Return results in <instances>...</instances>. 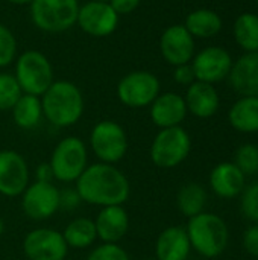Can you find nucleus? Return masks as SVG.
Masks as SVG:
<instances>
[{
    "label": "nucleus",
    "mask_w": 258,
    "mask_h": 260,
    "mask_svg": "<svg viewBox=\"0 0 258 260\" xmlns=\"http://www.w3.org/2000/svg\"><path fill=\"white\" fill-rule=\"evenodd\" d=\"M184 101L187 111L198 119L213 117L220 105V98L214 85L201 81H195L187 87Z\"/></svg>",
    "instance_id": "obj_20"
},
{
    "label": "nucleus",
    "mask_w": 258,
    "mask_h": 260,
    "mask_svg": "<svg viewBox=\"0 0 258 260\" xmlns=\"http://www.w3.org/2000/svg\"><path fill=\"white\" fill-rule=\"evenodd\" d=\"M17 38L14 32L0 23V69L11 66L17 58Z\"/></svg>",
    "instance_id": "obj_30"
},
{
    "label": "nucleus",
    "mask_w": 258,
    "mask_h": 260,
    "mask_svg": "<svg viewBox=\"0 0 258 260\" xmlns=\"http://www.w3.org/2000/svg\"><path fill=\"white\" fill-rule=\"evenodd\" d=\"M53 180L59 183H76L88 166V151L82 139L67 136L56 143L49 161Z\"/></svg>",
    "instance_id": "obj_5"
},
{
    "label": "nucleus",
    "mask_w": 258,
    "mask_h": 260,
    "mask_svg": "<svg viewBox=\"0 0 258 260\" xmlns=\"http://www.w3.org/2000/svg\"><path fill=\"white\" fill-rule=\"evenodd\" d=\"M64 236V241L70 248L75 250H85L90 248L97 241L96 225L94 221L90 218H75L70 221L64 232H61Z\"/></svg>",
    "instance_id": "obj_25"
},
{
    "label": "nucleus",
    "mask_w": 258,
    "mask_h": 260,
    "mask_svg": "<svg viewBox=\"0 0 258 260\" xmlns=\"http://www.w3.org/2000/svg\"><path fill=\"white\" fill-rule=\"evenodd\" d=\"M79 0H33L29 5L33 26L47 34H61L76 24Z\"/></svg>",
    "instance_id": "obj_7"
},
{
    "label": "nucleus",
    "mask_w": 258,
    "mask_h": 260,
    "mask_svg": "<svg viewBox=\"0 0 258 260\" xmlns=\"http://www.w3.org/2000/svg\"><path fill=\"white\" fill-rule=\"evenodd\" d=\"M233 62L234 61L227 49L220 46H210L195 53L190 64L193 67L196 81L214 85L228 78Z\"/></svg>",
    "instance_id": "obj_13"
},
{
    "label": "nucleus",
    "mask_w": 258,
    "mask_h": 260,
    "mask_svg": "<svg viewBox=\"0 0 258 260\" xmlns=\"http://www.w3.org/2000/svg\"><path fill=\"white\" fill-rule=\"evenodd\" d=\"M173 79H175L176 84L186 85V87H189L190 84H193L196 81V76H195V72H193L192 64L187 62V64L176 66L175 70H173Z\"/></svg>",
    "instance_id": "obj_34"
},
{
    "label": "nucleus",
    "mask_w": 258,
    "mask_h": 260,
    "mask_svg": "<svg viewBox=\"0 0 258 260\" xmlns=\"http://www.w3.org/2000/svg\"><path fill=\"white\" fill-rule=\"evenodd\" d=\"M208 183L216 197L233 200L242 195L246 187V177L233 161H222L211 169Z\"/></svg>",
    "instance_id": "obj_18"
},
{
    "label": "nucleus",
    "mask_w": 258,
    "mask_h": 260,
    "mask_svg": "<svg viewBox=\"0 0 258 260\" xmlns=\"http://www.w3.org/2000/svg\"><path fill=\"white\" fill-rule=\"evenodd\" d=\"M192 250L205 259H216L228 247L230 230L227 222L214 213L202 212L189 219L186 227Z\"/></svg>",
    "instance_id": "obj_3"
},
{
    "label": "nucleus",
    "mask_w": 258,
    "mask_h": 260,
    "mask_svg": "<svg viewBox=\"0 0 258 260\" xmlns=\"http://www.w3.org/2000/svg\"><path fill=\"white\" fill-rule=\"evenodd\" d=\"M75 184L81 201L96 207L123 206L131 195L128 177L116 165L100 161L88 165Z\"/></svg>",
    "instance_id": "obj_1"
},
{
    "label": "nucleus",
    "mask_w": 258,
    "mask_h": 260,
    "mask_svg": "<svg viewBox=\"0 0 258 260\" xmlns=\"http://www.w3.org/2000/svg\"><path fill=\"white\" fill-rule=\"evenodd\" d=\"M21 94L23 91L14 75L0 72V111H11Z\"/></svg>",
    "instance_id": "obj_28"
},
{
    "label": "nucleus",
    "mask_w": 258,
    "mask_h": 260,
    "mask_svg": "<svg viewBox=\"0 0 258 260\" xmlns=\"http://www.w3.org/2000/svg\"><path fill=\"white\" fill-rule=\"evenodd\" d=\"M255 2H257V5H258V0H255Z\"/></svg>",
    "instance_id": "obj_42"
},
{
    "label": "nucleus",
    "mask_w": 258,
    "mask_h": 260,
    "mask_svg": "<svg viewBox=\"0 0 258 260\" xmlns=\"http://www.w3.org/2000/svg\"><path fill=\"white\" fill-rule=\"evenodd\" d=\"M243 248L245 251L258 259V224L249 225L243 233Z\"/></svg>",
    "instance_id": "obj_33"
},
{
    "label": "nucleus",
    "mask_w": 258,
    "mask_h": 260,
    "mask_svg": "<svg viewBox=\"0 0 258 260\" xmlns=\"http://www.w3.org/2000/svg\"><path fill=\"white\" fill-rule=\"evenodd\" d=\"M20 197L21 210L32 221H46L61 209V190L53 183H29Z\"/></svg>",
    "instance_id": "obj_10"
},
{
    "label": "nucleus",
    "mask_w": 258,
    "mask_h": 260,
    "mask_svg": "<svg viewBox=\"0 0 258 260\" xmlns=\"http://www.w3.org/2000/svg\"><path fill=\"white\" fill-rule=\"evenodd\" d=\"M187 114L189 111L186 107L184 96L173 91L160 93L157 99L149 105L151 120L160 129L181 126Z\"/></svg>",
    "instance_id": "obj_16"
},
{
    "label": "nucleus",
    "mask_w": 258,
    "mask_h": 260,
    "mask_svg": "<svg viewBox=\"0 0 258 260\" xmlns=\"http://www.w3.org/2000/svg\"><path fill=\"white\" fill-rule=\"evenodd\" d=\"M243 174L257 175L258 174V145L255 143H245L237 148L234 161H233Z\"/></svg>",
    "instance_id": "obj_29"
},
{
    "label": "nucleus",
    "mask_w": 258,
    "mask_h": 260,
    "mask_svg": "<svg viewBox=\"0 0 258 260\" xmlns=\"http://www.w3.org/2000/svg\"><path fill=\"white\" fill-rule=\"evenodd\" d=\"M240 209L248 221L258 224V180L246 184L243 189L240 195Z\"/></svg>",
    "instance_id": "obj_31"
},
{
    "label": "nucleus",
    "mask_w": 258,
    "mask_h": 260,
    "mask_svg": "<svg viewBox=\"0 0 258 260\" xmlns=\"http://www.w3.org/2000/svg\"><path fill=\"white\" fill-rule=\"evenodd\" d=\"M192 151V137L182 126L160 129L149 149L151 161L160 169H173L184 163Z\"/></svg>",
    "instance_id": "obj_6"
},
{
    "label": "nucleus",
    "mask_w": 258,
    "mask_h": 260,
    "mask_svg": "<svg viewBox=\"0 0 258 260\" xmlns=\"http://www.w3.org/2000/svg\"><path fill=\"white\" fill-rule=\"evenodd\" d=\"M93 221L102 244H119L129 230V215L123 206L100 207Z\"/></svg>",
    "instance_id": "obj_17"
},
{
    "label": "nucleus",
    "mask_w": 258,
    "mask_h": 260,
    "mask_svg": "<svg viewBox=\"0 0 258 260\" xmlns=\"http://www.w3.org/2000/svg\"><path fill=\"white\" fill-rule=\"evenodd\" d=\"M21 247L29 260H65L68 254L62 233L49 227H38L26 233Z\"/></svg>",
    "instance_id": "obj_12"
},
{
    "label": "nucleus",
    "mask_w": 258,
    "mask_h": 260,
    "mask_svg": "<svg viewBox=\"0 0 258 260\" xmlns=\"http://www.w3.org/2000/svg\"><path fill=\"white\" fill-rule=\"evenodd\" d=\"M35 181H44V183H52L53 180V174H52V168L49 163H41L36 166L35 169Z\"/></svg>",
    "instance_id": "obj_36"
},
{
    "label": "nucleus",
    "mask_w": 258,
    "mask_h": 260,
    "mask_svg": "<svg viewBox=\"0 0 258 260\" xmlns=\"http://www.w3.org/2000/svg\"><path fill=\"white\" fill-rule=\"evenodd\" d=\"M160 52L164 61L173 67L192 62L195 56V38L184 24H172L160 37Z\"/></svg>",
    "instance_id": "obj_15"
},
{
    "label": "nucleus",
    "mask_w": 258,
    "mask_h": 260,
    "mask_svg": "<svg viewBox=\"0 0 258 260\" xmlns=\"http://www.w3.org/2000/svg\"><path fill=\"white\" fill-rule=\"evenodd\" d=\"M120 15L113 9L109 2L88 0L79 6L76 24L93 38H106L113 35L119 26Z\"/></svg>",
    "instance_id": "obj_11"
},
{
    "label": "nucleus",
    "mask_w": 258,
    "mask_h": 260,
    "mask_svg": "<svg viewBox=\"0 0 258 260\" xmlns=\"http://www.w3.org/2000/svg\"><path fill=\"white\" fill-rule=\"evenodd\" d=\"M3 232H5V222H3V219L0 218V238L3 236Z\"/></svg>",
    "instance_id": "obj_39"
},
{
    "label": "nucleus",
    "mask_w": 258,
    "mask_h": 260,
    "mask_svg": "<svg viewBox=\"0 0 258 260\" xmlns=\"http://www.w3.org/2000/svg\"><path fill=\"white\" fill-rule=\"evenodd\" d=\"M14 62L12 75L24 94L41 98L55 81L50 59L40 50H26L20 53Z\"/></svg>",
    "instance_id": "obj_4"
},
{
    "label": "nucleus",
    "mask_w": 258,
    "mask_h": 260,
    "mask_svg": "<svg viewBox=\"0 0 258 260\" xmlns=\"http://www.w3.org/2000/svg\"><path fill=\"white\" fill-rule=\"evenodd\" d=\"M230 125L243 134L258 133V96H242L228 113Z\"/></svg>",
    "instance_id": "obj_22"
},
{
    "label": "nucleus",
    "mask_w": 258,
    "mask_h": 260,
    "mask_svg": "<svg viewBox=\"0 0 258 260\" xmlns=\"http://www.w3.org/2000/svg\"><path fill=\"white\" fill-rule=\"evenodd\" d=\"M81 203L79 195L76 193V190H67V192H61V207L65 209H73Z\"/></svg>",
    "instance_id": "obj_37"
},
{
    "label": "nucleus",
    "mask_w": 258,
    "mask_h": 260,
    "mask_svg": "<svg viewBox=\"0 0 258 260\" xmlns=\"http://www.w3.org/2000/svg\"><path fill=\"white\" fill-rule=\"evenodd\" d=\"M184 26L193 38H213L222 30V18L217 12L201 8L186 17Z\"/></svg>",
    "instance_id": "obj_23"
},
{
    "label": "nucleus",
    "mask_w": 258,
    "mask_h": 260,
    "mask_svg": "<svg viewBox=\"0 0 258 260\" xmlns=\"http://www.w3.org/2000/svg\"><path fill=\"white\" fill-rule=\"evenodd\" d=\"M207 200L208 195L204 186H201L199 183H189L179 189L176 195V206L181 215L190 219L205 212Z\"/></svg>",
    "instance_id": "obj_26"
},
{
    "label": "nucleus",
    "mask_w": 258,
    "mask_h": 260,
    "mask_svg": "<svg viewBox=\"0 0 258 260\" xmlns=\"http://www.w3.org/2000/svg\"><path fill=\"white\" fill-rule=\"evenodd\" d=\"M108 2L119 15H128L132 14L140 6L141 0H108Z\"/></svg>",
    "instance_id": "obj_35"
},
{
    "label": "nucleus",
    "mask_w": 258,
    "mask_h": 260,
    "mask_svg": "<svg viewBox=\"0 0 258 260\" xmlns=\"http://www.w3.org/2000/svg\"><path fill=\"white\" fill-rule=\"evenodd\" d=\"M146 260H157V259H146Z\"/></svg>",
    "instance_id": "obj_41"
},
{
    "label": "nucleus",
    "mask_w": 258,
    "mask_h": 260,
    "mask_svg": "<svg viewBox=\"0 0 258 260\" xmlns=\"http://www.w3.org/2000/svg\"><path fill=\"white\" fill-rule=\"evenodd\" d=\"M6 2L15 6H29L33 0H6Z\"/></svg>",
    "instance_id": "obj_38"
},
{
    "label": "nucleus",
    "mask_w": 258,
    "mask_h": 260,
    "mask_svg": "<svg viewBox=\"0 0 258 260\" xmlns=\"http://www.w3.org/2000/svg\"><path fill=\"white\" fill-rule=\"evenodd\" d=\"M40 99L44 119L56 128L76 125L85 110V101L81 88L67 79L53 81Z\"/></svg>",
    "instance_id": "obj_2"
},
{
    "label": "nucleus",
    "mask_w": 258,
    "mask_h": 260,
    "mask_svg": "<svg viewBox=\"0 0 258 260\" xmlns=\"http://www.w3.org/2000/svg\"><path fill=\"white\" fill-rule=\"evenodd\" d=\"M14 123L21 129H33L43 120L41 99L32 94H21L15 105L11 108Z\"/></svg>",
    "instance_id": "obj_24"
},
{
    "label": "nucleus",
    "mask_w": 258,
    "mask_h": 260,
    "mask_svg": "<svg viewBox=\"0 0 258 260\" xmlns=\"http://www.w3.org/2000/svg\"><path fill=\"white\" fill-rule=\"evenodd\" d=\"M231 88L240 96H258V52H245L228 75Z\"/></svg>",
    "instance_id": "obj_19"
},
{
    "label": "nucleus",
    "mask_w": 258,
    "mask_h": 260,
    "mask_svg": "<svg viewBox=\"0 0 258 260\" xmlns=\"http://www.w3.org/2000/svg\"><path fill=\"white\" fill-rule=\"evenodd\" d=\"M161 93L158 76L149 70H134L126 73L116 87L117 99L128 108H146Z\"/></svg>",
    "instance_id": "obj_9"
},
{
    "label": "nucleus",
    "mask_w": 258,
    "mask_h": 260,
    "mask_svg": "<svg viewBox=\"0 0 258 260\" xmlns=\"http://www.w3.org/2000/svg\"><path fill=\"white\" fill-rule=\"evenodd\" d=\"M85 260H131V257L119 244H100L88 253Z\"/></svg>",
    "instance_id": "obj_32"
},
{
    "label": "nucleus",
    "mask_w": 258,
    "mask_h": 260,
    "mask_svg": "<svg viewBox=\"0 0 258 260\" xmlns=\"http://www.w3.org/2000/svg\"><path fill=\"white\" fill-rule=\"evenodd\" d=\"M234 40L245 52H258V15L245 12L234 23Z\"/></svg>",
    "instance_id": "obj_27"
},
{
    "label": "nucleus",
    "mask_w": 258,
    "mask_h": 260,
    "mask_svg": "<svg viewBox=\"0 0 258 260\" xmlns=\"http://www.w3.org/2000/svg\"><path fill=\"white\" fill-rule=\"evenodd\" d=\"M192 251V245L186 232V227L172 225L164 229L155 241V259L157 260H187Z\"/></svg>",
    "instance_id": "obj_21"
},
{
    "label": "nucleus",
    "mask_w": 258,
    "mask_h": 260,
    "mask_svg": "<svg viewBox=\"0 0 258 260\" xmlns=\"http://www.w3.org/2000/svg\"><path fill=\"white\" fill-rule=\"evenodd\" d=\"M30 183L26 158L12 149L0 151V195L6 198L20 197Z\"/></svg>",
    "instance_id": "obj_14"
},
{
    "label": "nucleus",
    "mask_w": 258,
    "mask_h": 260,
    "mask_svg": "<svg viewBox=\"0 0 258 260\" xmlns=\"http://www.w3.org/2000/svg\"><path fill=\"white\" fill-rule=\"evenodd\" d=\"M94 2H108V0H94Z\"/></svg>",
    "instance_id": "obj_40"
},
{
    "label": "nucleus",
    "mask_w": 258,
    "mask_h": 260,
    "mask_svg": "<svg viewBox=\"0 0 258 260\" xmlns=\"http://www.w3.org/2000/svg\"><path fill=\"white\" fill-rule=\"evenodd\" d=\"M128 148V134L119 122L105 119L91 128L90 149L100 163H119L125 158Z\"/></svg>",
    "instance_id": "obj_8"
}]
</instances>
